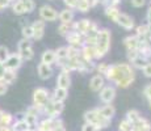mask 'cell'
I'll return each mask as SVG.
<instances>
[{"mask_svg":"<svg viewBox=\"0 0 151 131\" xmlns=\"http://www.w3.org/2000/svg\"><path fill=\"white\" fill-rule=\"evenodd\" d=\"M11 9H12V12L16 16H24V14H27V11H25V8L22 7V4L19 0H13L11 3Z\"/></svg>","mask_w":151,"mask_h":131,"instance_id":"1f68e13d","label":"cell"},{"mask_svg":"<svg viewBox=\"0 0 151 131\" xmlns=\"http://www.w3.org/2000/svg\"><path fill=\"white\" fill-rule=\"evenodd\" d=\"M120 8L118 7H105L104 8V13H105L106 19H109L110 21H113L116 24V21H117V17L118 14H120Z\"/></svg>","mask_w":151,"mask_h":131,"instance_id":"f546056e","label":"cell"},{"mask_svg":"<svg viewBox=\"0 0 151 131\" xmlns=\"http://www.w3.org/2000/svg\"><path fill=\"white\" fill-rule=\"evenodd\" d=\"M82 131H97V129H96V126H93L92 123L84 122V125L82 126Z\"/></svg>","mask_w":151,"mask_h":131,"instance_id":"7dc6e473","label":"cell"},{"mask_svg":"<svg viewBox=\"0 0 151 131\" xmlns=\"http://www.w3.org/2000/svg\"><path fill=\"white\" fill-rule=\"evenodd\" d=\"M4 71H5V67L1 62H0V80H1V76H3V74H4Z\"/></svg>","mask_w":151,"mask_h":131,"instance_id":"db71d44e","label":"cell"},{"mask_svg":"<svg viewBox=\"0 0 151 131\" xmlns=\"http://www.w3.org/2000/svg\"><path fill=\"white\" fill-rule=\"evenodd\" d=\"M146 63H147V59H146V58H143L141 54H138L137 57H135L134 59L130 62V66H132L134 69H142V68L145 67V64H146Z\"/></svg>","mask_w":151,"mask_h":131,"instance_id":"d6a6232c","label":"cell"},{"mask_svg":"<svg viewBox=\"0 0 151 131\" xmlns=\"http://www.w3.org/2000/svg\"><path fill=\"white\" fill-rule=\"evenodd\" d=\"M118 131H133V123H130L126 118L122 119L118 125Z\"/></svg>","mask_w":151,"mask_h":131,"instance_id":"ab89813d","label":"cell"},{"mask_svg":"<svg viewBox=\"0 0 151 131\" xmlns=\"http://www.w3.org/2000/svg\"><path fill=\"white\" fill-rule=\"evenodd\" d=\"M80 58L84 62H95L96 60V50L95 46H86L83 45L80 49Z\"/></svg>","mask_w":151,"mask_h":131,"instance_id":"9a60e30c","label":"cell"},{"mask_svg":"<svg viewBox=\"0 0 151 131\" xmlns=\"http://www.w3.org/2000/svg\"><path fill=\"white\" fill-rule=\"evenodd\" d=\"M0 110H1V109H0Z\"/></svg>","mask_w":151,"mask_h":131,"instance_id":"6125c7cd","label":"cell"},{"mask_svg":"<svg viewBox=\"0 0 151 131\" xmlns=\"http://www.w3.org/2000/svg\"><path fill=\"white\" fill-rule=\"evenodd\" d=\"M17 54L21 57L22 62H29L33 60L34 58V50L33 45H32V39L21 38L17 43Z\"/></svg>","mask_w":151,"mask_h":131,"instance_id":"8992f818","label":"cell"},{"mask_svg":"<svg viewBox=\"0 0 151 131\" xmlns=\"http://www.w3.org/2000/svg\"><path fill=\"white\" fill-rule=\"evenodd\" d=\"M139 117H141V114H139V112L135 109H132L126 113V119L130 122V123H135Z\"/></svg>","mask_w":151,"mask_h":131,"instance_id":"f35d334b","label":"cell"},{"mask_svg":"<svg viewBox=\"0 0 151 131\" xmlns=\"http://www.w3.org/2000/svg\"><path fill=\"white\" fill-rule=\"evenodd\" d=\"M63 110H65V102L55 101L50 96V100L47 101V104L42 109V115L50 117V118H58L63 113Z\"/></svg>","mask_w":151,"mask_h":131,"instance_id":"5b68a950","label":"cell"},{"mask_svg":"<svg viewBox=\"0 0 151 131\" xmlns=\"http://www.w3.org/2000/svg\"><path fill=\"white\" fill-rule=\"evenodd\" d=\"M0 131H13L12 127H0Z\"/></svg>","mask_w":151,"mask_h":131,"instance_id":"11a10c76","label":"cell"},{"mask_svg":"<svg viewBox=\"0 0 151 131\" xmlns=\"http://www.w3.org/2000/svg\"><path fill=\"white\" fill-rule=\"evenodd\" d=\"M117 91L114 85H104L99 92V97L103 104H112L116 98Z\"/></svg>","mask_w":151,"mask_h":131,"instance_id":"9c48e42d","label":"cell"},{"mask_svg":"<svg viewBox=\"0 0 151 131\" xmlns=\"http://www.w3.org/2000/svg\"><path fill=\"white\" fill-rule=\"evenodd\" d=\"M38 117H40L38 110H37L36 107L32 105V106H29L28 109H27L25 114L22 115V119L27 122L28 126L30 127V129H36L37 123H38Z\"/></svg>","mask_w":151,"mask_h":131,"instance_id":"30bf717a","label":"cell"},{"mask_svg":"<svg viewBox=\"0 0 151 131\" xmlns=\"http://www.w3.org/2000/svg\"><path fill=\"white\" fill-rule=\"evenodd\" d=\"M125 49L126 51H130V50H137L138 49V43H139V38L135 34H130V36H126L122 41Z\"/></svg>","mask_w":151,"mask_h":131,"instance_id":"44dd1931","label":"cell"},{"mask_svg":"<svg viewBox=\"0 0 151 131\" xmlns=\"http://www.w3.org/2000/svg\"><path fill=\"white\" fill-rule=\"evenodd\" d=\"M147 102H149V106H150V109H151V98H150L149 101H147Z\"/></svg>","mask_w":151,"mask_h":131,"instance_id":"9f6ffc18","label":"cell"},{"mask_svg":"<svg viewBox=\"0 0 151 131\" xmlns=\"http://www.w3.org/2000/svg\"><path fill=\"white\" fill-rule=\"evenodd\" d=\"M138 52L142 55L143 58H146L147 60L151 59V42H149L147 39H141L139 38L138 43Z\"/></svg>","mask_w":151,"mask_h":131,"instance_id":"ffe728a7","label":"cell"},{"mask_svg":"<svg viewBox=\"0 0 151 131\" xmlns=\"http://www.w3.org/2000/svg\"><path fill=\"white\" fill-rule=\"evenodd\" d=\"M19 1L21 3L22 7L25 8L27 14L34 12V9H36V3H34V0H19Z\"/></svg>","mask_w":151,"mask_h":131,"instance_id":"74e56055","label":"cell"},{"mask_svg":"<svg viewBox=\"0 0 151 131\" xmlns=\"http://www.w3.org/2000/svg\"><path fill=\"white\" fill-rule=\"evenodd\" d=\"M27 131H36V129H28Z\"/></svg>","mask_w":151,"mask_h":131,"instance_id":"6f0895ef","label":"cell"},{"mask_svg":"<svg viewBox=\"0 0 151 131\" xmlns=\"http://www.w3.org/2000/svg\"><path fill=\"white\" fill-rule=\"evenodd\" d=\"M105 85V77L100 74H96L89 80V89L92 92H100V89Z\"/></svg>","mask_w":151,"mask_h":131,"instance_id":"e0dca14e","label":"cell"},{"mask_svg":"<svg viewBox=\"0 0 151 131\" xmlns=\"http://www.w3.org/2000/svg\"><path fill=\"white\" fill-rule=\"evenodd\" d=\"M50 100V92L49 89L43 88V87H38V88L34 89L33 92V106L38 110L40 115H42V109L47 101Z\"/></svg>","mask_w":151,"mask_h":131,"instance_id":"277c9868","label":"cell"},{"mask_svg":"<svg viewBox=\"0 0 151 131\" xmlns=\"http://www.w3.org/2000/svg\"><path fill=\"white\" fill-rule=\"evenodd\" d=\"M32 28H33V39L34 41H41L45 36V28H46V22L43 20L38 19L36 21H33L32 24Z\"/></svg>","mask_w":151,"mask_h":131,"instance_id":"5bb4252c","label":"cell"},{"mask_svg":"<svg viewBox=\"0 0 151 131\" xmlns=\"http://www.w3.org/2000/svg\"><path fill=\"white\" fill-rule=\"evenodd\" d=\"M51 98L55 101H60V102H65V100L68 97V89L65 88H59V87H55V89L53 93H50Z\"/></svg>","mask_w":151,"mask_h":131,"instance_id":"d4e9b609","label":"cell"},{"mask_svg":"<svg viewBox=\"0 0 151 131\" xmlns=\"http://www.w3.org/2000/svg\"><path fill=\"white\" fill-rule=\"evenodd\" d=\"M14 122V118L11 113L0 110V127H9Z\"/></svg>","mask_w":151,"mask_h":131,"instance_id":"83f0119b","label":"cell"},{"mask_svg":"<svg viewBox=\"0 0 151 131\" xmlns=\"http://www.w3.org/2000/svg\"><path fill=\"white\" fill-rule=\"evenodd\" d=\"M89 5H91V8H95L96 5L100 4V0H88Z\"/></svg>","mask_w":151,"mask_h":131,"instance_id":"816d5d0a","label":"cell"},{"mask_svg":"<svg viewBox=\"0 0 151 131\" xmlns=\"http://www.w3.org/2000/svg\"><path fill=\"white\" fill-rule=\"evenodd\" d=\"M37 72H38V77L41 79V80H49V79L54 75L53 66L45 64V63H40V64L37 66Z\"/></svg>","mask_w":151,"mask_h":131,"instance_id":"2e32d148","label":"cell"},{"mask_svg":"<svg viewBox=\"0 0 151 131\" xmlns=\"http://www.w3.org/2000/svg\"><path fill=\"white\" fill-rule=\"evenodd\" d=\"M133 131H151V123L146 118L139 117L135 123H133Z\"/></svg>","mask_w":151,"mask_h":131,"instance_id":"484cf974","label":"cell"},{"mask_svg":"<svg viewBox=\"0 0 151 131\" xmlns=\"http://www.w3.org/2000/svg\"><path fill=\"white\" fill-rule=\"evenodd\" d=\"M55 58H57V60H55V64L57 66H59V64H62L63 62H66V60L68 59L67 46H60V47H58L57 50H55Z\"/></svg>","mask_w":151,"mask_h":131,"instance_id":"603a6c76","label":"cell"},{"mask_svg":"<svg viewBox=\"0 0 151 131\" xmlns=\"http://www.w3.org/2000/svg\"><path fill=\"white\" fill-rule=\"evenodd\" d=\"M9 50H8V47L7 46H4V45H0V62L1 63H4L5 60H7V58L9 57Z\"/></svg>","mask_w":151,"mask_h":131,"instance_id":"b9f144b4","label":"cell"},{"mask_svg":"<svg viewBox=\"0 0 151 131\" xmlns=\"http://www.w3.org/2000/svg\"><path fill=\"white\" fill-rule=\"evenodd\" d=\"M142 72H143V75L146 77L151 79V60H147V63L145 64L143 68H142Z\"/></svg>","mask_w":151,"mask_h":131,"instance_id":"7bdbcfd3","label":"cell"},{"mask_svg":"<svg viewBox=\"0 0 151 131\" xmlns=\"http://www.w3.org/2000/svg\"><path fill=\"white\" fill-rule=\"evenodd\" d=\"M108 63H105V62H100V63H96V67H95V71L97 72V74H100V75H105V72H106V69H108Z\"/></svg>","mask_w":151,"mask_h":131,"instance_id":"60d3db41","label":"cell"},{"mask_svg":"<svg viewBox=\"0 0 151 131\" xmlns=\"http://www.w3.org/2000/svg\"><path fill=\"white\" fill-rule=\"evenodd\" d=\"M65 38L67 41L68 46H71V47L82 49V46L84 45V36H82L80 33H78L75 30H71Z\"/></svg>","mask_w":151,"mask_h":131,"instance_id":"7c38bea8","label":"cell"},{"mask_svg":"<svg viewBox=\"0 0 151 131\" xmlns=\"http://www.w3.org/2000/svg\"><path fill=\"white\" fill-rule=\"evenodd\" d=\"M13 129V131H27L28 129H30V127L28 126V123L24 121V119H17V121H14L12 123V126H11Z\"/></svg>","mask_w":151,"mask_h":131,"instance_id":"e575fe53","label":"cell"},{"mask_svg":"<svg viewBox=\"0 0 151 131\" xmlns=\"http://www.w3.org/2000/svg\"><path fill=\"white\" fill-rule=\"evenodd\" d=\"M135 30V36L141 39H147L150 34V30H149V25L147 24H142V25H135L134 28Z\"/></svg>","mask_w":151,"mask_h":131,"instance_id":"4dcf8cb0","label":"cell"},{"mask_svg":"<svg viewBox=\"0 0 151 131\" xmlns=\"http://www.w3.org/2000/svg\"><path fill=\"white\" fill-rule=\"evenodd\" d=\"M146 24H151V4L150 7L147 8V12H146Z\"/></svg>","mask_w":151,"mask_h":131,"instance_id":"f907efd6","label":"cell"},{"mask_svg":"<svg viewBox=\"0 0 151 131\" xmlns=\"http://www.w3.org/2000/svg\"><path fill=\"white\" fill-rule=\"evenodd\" d=\"M75 9L82 12V13H87L89 9H91V5H89L88 0H78V4H76V8H75Z\"/></svg>","mask_w":151,"mask_h":131,"instance_id":"8d00e7d4","label":"cell"},{"mask_svg":"<svg viewBox=\"0 0 151 131\" xmlns=\"http://www.w3.org/2000/svg\"><path fill=\"white\" fill-rule=\"evenodd\" d=\"M83 118H84V122H87V123H92L93 126H96L97 131L104 130V129H108V127L110 126V122H112L110 119L104 118L103 115L99 113L97 107L91 109V110H87V112L84 113Z\"/></svg>","mask_w":151,"mask_h":131,"instance_id":"3957f363","label":"cell"},{"mask_svg":"<svg viewBox=\"0 0 151 131\" xmlns=\"http://www.w3.org/2000/svg\"><path fill=\"white\" fill-rule=\"evenodd\" d=\"M104 77L118 88L126 89L134 83L135 71L130 66V63H114L108 66Z\"/></svg>","mask_w":151,"mask_h":131,"instance_id":"6da1fadb","label":"cell"},{"mask_svg":"<svg viewBox=\"0 0 151 131\" xmlns=\"http://www.w3.org/2000/svg\"><path fill=\"white\" fill-rule=\"evenodd\" d=\"M51 131H66V129H65V126L63 125H60V126H57V127H54Z\"/></svg>","mask_w":151,"mask_h":131,"instance_id":"f5cc1de1","label":"cell"},{"mask_svg":"<svg viewBox=\"0 0 151 131\" xmlns=\"http://www.w3.org/2000/svg\"><path fill=\"white\" fill-rule=\"evenodd\" d=\"M72 22H60L59 26H58V33L62 37H66L72 30Z\"/></svg>","mask_w":151,"mask_h":131,"instance_id":"836d02e7","label":"cell"},{"mask_svg":"<svg viewBox=\"0 0 151 131\" xmlns=\"http://www.w3.org/2000/svg\"><path fill=\"white\" fill-rule=\"evenodd\" d=\"M58 20L60 22H72L75 20V9L65 8L60 12H58Z\"/></svg>","mask_w":151,"mask_h":131,"instance_id":"7402d4cb","label":"cell"},{"mask_svg":"<svg viewBox=\"0 0 151 131\" xmlns=\"http://www.w3.org/2000/svg\"><path fill=\"white\" fill-rule=\"evenodd\" d=\"M63 125V121L59 117L58 118H50V117H45L41 121H38L36 126V131H51L54 127L60 126Z\"/></svg>","mask_w":151,"mask_h":131,"instance_id":"52a82bcc","label":"cell"},{"mask_svg":"<svg viewBox=\"0 0 151 131\" xmlns=\"http://www.w3.org/2000/svg\"><path fill=\"white\" fill-rule=\"evenodd\" d=\"M22 59L21 57H20L17 52H12V54H9V57L7 58V60H5L3 64H4L5 69H12V71H17V69L20 68V67L22 66Z\"/></svg>","mask_w":151,"mask_h":131,"instance_id":"4fadbf2b","label":"cell"},{"mask_svg":"<svg viewBox=\"0 0 151 131\" xmlns=\"http://www.w3.org/2000/svg\"><path fill=\"white\" fill-rule=\"evenodd\" d=\"M21 34H22V38L33 39V28H32V24H27V25L24 24V25H22Z\"/></svg>","mask_w":151,"mask_h":131,"instance_id":"d590c367","label":"cell"},{"mask_svg":"<svg viewBox=\"0 0 151 131\" xmlns=\"http://www.w3.org/2000/svg\"><path fill=\"white\" fill-rule=\"evenodd\" d=\"M147 3V0H130V4L133 5L134 8H142L145 7Z\"/></svg>","mask_w":151,"mask_h":131,"instance_id":"ee69618b","label":"cell"},{"mask_svg":"<svg viewBox=\"0 0 151 131\" xmlns=\"http://www.w3.org/2000/svg\"><path fill=\"white\" fill-rule=\"evenodd\" d=\"M8 87L9 85H7L5 83H3V81L0 80V96H4L5 93L8 92Z\"/></svg>","mask_w":151,"mask_h":131,"instance_id":"c3c4849f","label":"cell"},{"mask_svg":"<svg viewBox=\"0 0 151 131\" xmlns=\"http://www.w3.org/2000/svg\"><path fill=\"white\" fill-rule=\"evenodd\" d=\"M116 24L120 25L121 28H124L125 30H134V28H135L134 19H133L132 16H129L127 13H124V12H120Z\"/></svg>","mask_w":151,"mask_h":131,"instance_id":"8fae6325","label":"cell"},{"mask_svg":"<svg viewBox=\"0 0 151 131\" xmlns=\"http://www.w3.org/2000/svg\"><path fill=\"white\" fill-rule=\"evenodd\" d=\"M50 1H54V0H50Z\"/></svg>","mask_w":151,"mask_h":131,"instance_id":"91938a15","label":"cell"},{"mask_svg":"<svg viewBox=\"0 0 151 131\" xmlns=\"http://www.w3.org/2000/svg\"><path fill=\"white\" fill-rule=\"evenodd\" d=\"M112 46V34L108 28H100L96 36V45H95V50H96V60H100L105 57L110 50Z\"/></svg>","mask_w":151,"mask_h":131,"instance_id":"7a4b0ae2","label":"cell"},{"mask_svg":"<svg viewBox=\"0 0 151 131\" xmlns=\"http://www.w3.org/2000/svg\"><path fill=\"white\" fill-rule=\"evenodd\" d=\"M143 96L147 101L151 98V84H147V85L143 88Z\"/></svg>","mask_w":151,"mask_h":131,"instance_id":"bcb514c9","label":"cell"},{"mask_svg":"<svg viewBox=\"0 0 151 131\" xmlns=\"http://www.w3.org/2000/svg\"><path fill=\"white\" fill-rule=\"evenodd\" d=\"M17 79V71H12V69H5L4 74L1 76V81L5 83L7 85H12Z\"/></svg>","mask_w":151,"mask_h":131,"instance_id":"f1b7e54d","label":"cell"},{"mask_svg":"<svg viewBox=\"0 0 151 131\" xmlns=\"http://www.w3.org/2000/svg\"><path fill=\"white\" fill-rule=\"evenodd\" d=\"M11 7V1L9 0H0V11L5 9V8Z\"/></svg>","mask_w":151,"mask_h":131,"instance_id":"681fc988","label":"cell"},{"mask_svg":"<svg viewBox=\"0 0 151 131\" xmlns=\"http://www.w3.org/2000/svg\"><path fill=\"white\" fill-rule=\"evenodd\" d=\"M97 109H99V113H100L104 118L110 119V121H112V118L114 117V114H116V107L113 106L112 104H105L104 106L97 107Z\"/></svg>","mask_w":151,"mask_h":131,"instance_id":"cb8c5ba5","label":"cell"},{"mask_svg":"<svg viewBox=\"0 0 151 131\" xmlns=\"http://www.w3.org/2000/svg\"><path fill=\"white\" fill-rule=\"evenodd\" d=\"M57 87L59 88H65V89H68L71 87V75L70 72H66V71H60L57 76Z\"/></svg>","mask_w":151,"mask_h":131,"instance_id":"ac0fdd59","label":"cell"},{"mask_svg":"<svg viewBox=\"0 0 151 131\" xmlns=\"http://www.w3.org/2000/svg\"><path fill=\"white\" fill-rule=\"evenodd\" d=\"M55 50H51V49H47L42 52L41 55V63H45V64H49V66H53L55 64Z\"/></svg>","mask_w":151,"mask_h":131,"instance_id":"4316f807","label":"cell"},{"mask_svg":"<svg viewBox=\"0 0 151 131\" xmlns=\"http://www.w3.org/2000/svg\"><path fill=\"white\" fill-rule=\"evenodd\" d=\"M66 8H70V9H75L78 4V0H63Z\"/></svg>","mask_w":151,"mask_h":131,"instance_id":"f6af8a7d","label":"cell"},{"mask_svg":"<svg viewBox=\"0 0 151 131\" xmlns=\"http://www.w3.org/2000/svg\"><path fill=\"white\" fill-rule=\"evenodd\" d=\"M91 21L92 20H89V19H82V20H79V21H74L72 22V30L80 33L82 36H86Z\"/></svg>","mask_w":151,"mask_h":131,"instance_id":"d6986e66","label":"cell"},{"mask_svg":"<svg viewBox=\"0 0 151 131\" xmlns=\"http://www.w3.org/2000/svg\"><path fill=\"white\" fill-rule=\"evenodd\" d=\"M150 4H151V0H150Z\"/></svg>","mask_w":151,"mask_h":131,"instance_id":"94428289","label":"cell"},{"mask_svg":"<svg viewBox=\"0 0 151 131\" xmlns=\"http://www.w3.org/2000/svg\"><path fill=\"white\" fill-rule=\"evenodd\" d=\"M38 13H40V19L43 20L45 22H53L58 20V11L49 4H43L38 9Z\"/></svg>","mask_w":151,"mask_h":131,"instance_id":"ba28073f","label":"cell"},{"mask_svg":"<svg viewBox=\"0 0 151 131\" xmlns=\"http://www.w3.org/2000/svg\"><path fill=\"white\" fill-rule=\"evenodd\" d=\"M9 1H11V3H12V1H13V0H9Z\"/></svg>","mask_w":151,"mask_h":131,"instance_id":"680465c9","label":"cell"}]
</instances>
